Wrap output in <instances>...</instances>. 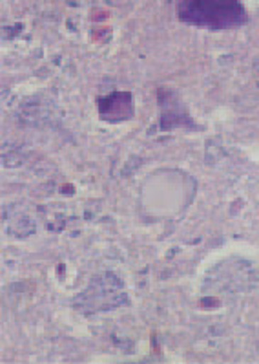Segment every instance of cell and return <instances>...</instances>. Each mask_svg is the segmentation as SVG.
Instances as JSON below:
<instances>
[{"label": "cell", "instance_id": "cell-1", "mask_svg": "<svg viewBox=\"0 0 259 364\" xmlns=\"http://www.w3.org/2000/svg\"><path fill=\"white\" fill-rule=\"evenodd\" d=\"M177 15L187 24L210 30H226L247 22L245 8L239 2H183Z\"/></svg>", "mask_w": 259, "mask_h": 364}]
</instances>
